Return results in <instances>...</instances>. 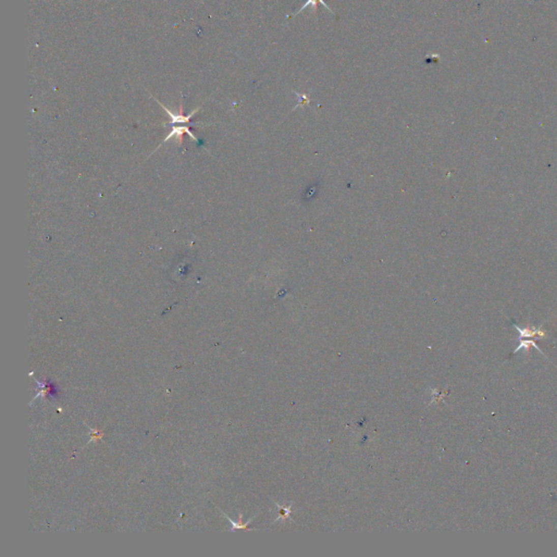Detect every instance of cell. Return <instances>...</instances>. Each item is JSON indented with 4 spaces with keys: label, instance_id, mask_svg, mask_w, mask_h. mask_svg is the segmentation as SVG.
<instances>
[{
    "label": "cell",
    "instance_id": "3957f363",
    "mask_svg": "<svg viewBox=\"0 0 557 557\" xmlns=\"http://www.w3.org/2000/svg\"><path fill=\"white\" fill-rule=\"evenodd\" d=\"M515 328L518 330V332L520 333V336H519V340H522V339H531V337H535V336H540V337H543L545 336V332L544 331H541L540 329H530V328H527V329H521L519 327L515 326Z\"/></svg>",
    "mask_w": 557,
    "mask_h": 557
},
{
    "label": "cell",
    "instance_id": "277c9868",
    "mask_svg": "<svg viewBox=\"0 0 557 557\" xmlns=\"http://www.w3.org/2000/svg\"><path fill=\"white\" fill-rule=\"evenodd\" d=\"M318 3H320L321 5H323L329 12H331L332 14L335 15V13L332 11V9H330V7H329V6L327 5V3L325 2V0H306L305 5H304V6L301 8V9L298 10L295 14H293V17H296V15H298L301 12H303V11L306 9V8H308V7H311V8H312V13H315V12L317 11V5H318Z\"/></svg>",
    "mask_w": 557,
    "mask_h": 557
},
{
    "label": "cell",
    "instance_id": "5b68a950",
    "mask_svg": "<svg viewBox=\"0 0 557 557\" xmlns=\"http://www.w3.org/2000/svg\"><path fill=\"white\" fill-rule=\"evenodd\" d=\"M519 341H520V345L518 346V348H516V349L514 350V353L519 351L520 349H524L525 353H528V351H529V348H530L531 346H533V347H535L538 351H540L541 354H543L542 350L540 349V347H539L538 345H537L535 342H533L532 340H525V339H522V340H519Z\"/></svg>",
    "mask_w": 557,
    "mask_h": 557
},
{
    "label": "cell",
    "instance_id": "6da1fadb",
    "mask_svg": "<svg viewBox=\"0 0 557 557\" xmlns=\"http://www.w3.org/2000/svg\"><path fill=\"white\" fill-rule=\"evenodd\" d=\"M34 380H35L36 384L38 386L39 391H38V393L34 396L33 401L31 402V404H30L31 406L33 405V403L35 402V399H36V398L41 397V396L44 397V398H46V397L57 398V397L59 396V389H58V387L56 386V383H53L51 380H45V381H43V382L38 381V380H36V379H34Z\"/></svg>",
    "mask_w": 557,
    "mask_h": 557
},
{
    "label": "cell",
    "instance_id": "7a4b0ae2",
    "mask_svg": "<svg viewBox=\"0 0 557 557\" xmlns=\"http://www.w3.org/2000/svg\"><path fill=\"white\" fill-rule=\"evenodd\" d=\"M184 133H186V134H187L188 136H190L192 139H194L196 143H198V144L200 143V140L198 139V137L196 136V135H194V133L190 130V128H188V127H174V125H173V127H172V130H171V132L169 133V135L166 136V138L163 139V143L168 142V140H169L170 138H172V137H178V138H179V142H180V143H182V142H183V134H184Z\"/></svg>",
    "mask_w": 557,
    "mask_h": 557
},
{
    "label": "cell",
    "instance_id": "8992f818",
    "mask_svg": "<svg viewBox=\"0 0 557 557\" xmlns=\"http://www.w3.org/2000/svg\"><path fill=\"white\" fill-rule=\"evenodd\" d=\"M87 428L91 430V432H92V434H91V440L87 442V444H90V443H92V442L97 443L99 440H101V438H103L104 433L101 432L100 430L93 429V428H91V427H89V426H87Z\"/></svg>",
    "mask_w": 557,
    "mask_h": 557
}]
</instances>
